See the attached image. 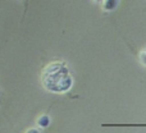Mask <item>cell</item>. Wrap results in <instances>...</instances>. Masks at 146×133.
I'll return each instance as SVG.
<instances>
[{
  "label": "cell",
  "mask_w": 146,
  "mask_h": 133,
  "mask_svg": "<svg viewBox=\"0 0 146 133\" xmlns=\"http://www.w3.org/2000/svg\"><path fill=\"white\" fill-rule=\"evenodd\" d=\"M41 82L48 91L58 93L67 92L73 85L68 68L62 62H54L49 64L42 70Z\"/></svg>",
  "instance_id": "obj_1"
},
{
  "label": "cell",
  "mask_w": 146,
  "mask_h": 133,
  "mask_svg": "<svg viewBox=\"0 0 146 133\" xmlns=\"http://www.w3.org/2000/svg\"><path fill=\"white\" fill-rule=\"evenodd\" d=\"M119 0H103V9L105 12H111L118 7Z\"/></svg>",
  "instance_id": "obj_2"
},
{
  "label": "cell",
  "mask_w": 146,
  "mask_h": 133,
  "mask_svg": "<svg viewBox=\"0 0 146 133\" xmlns=\"http://www.w3.org/2000/svg\"><path fill=\"white\" fill-rule=\"evenodd\" d=\"M50 124V118L48 115H41L40 118L37 119V126L40 128H46V127Z\"/></svg>",
  "instance_id": "obj_3"
},
{
  "label": "cell",
  "mask_w": 146,
  "mask_h": 133,
  "mask_svg": "<svg viewBox=\"0 0 146 133\" xmlns=\"http://www.w3.org/2000/svg\"><path fill=\"white\" fill-rule=\"evenodd\" d=\"M140 60H141V63L146 67V50L140 51Z\"/></svg>",
  "instance_id": "obj_4"
},
{
  "label": "cell",
  "mask_w": 146,
  "mask_h": 133,
  "mask_svg": "<svg viewBox=\"0 0 146 133\" xmlns=\"http://www.w3.org/2000/svg\"><path fill=\"white\" fill-rule=\"evenodd\" d=\"M27 132H28V133H31V132H32V133H35V132H38V131H36V129H28Z\"/></svg>",
  "instance_id": "obj_5"
},
{
  "label": "cell",
  "mask_w": 146,
  "mask_h": 133,
  "mask_svg": "<svg viewBox=\"0 0 146 133\" xmlns=\"http://www.w3.org/2000/svg\"><path fill=\"white\" fill-rule=\"evenodd\" d=\"M94 1H96V3H100V1H103V0H94Z\"/></svg>",
  "instance_id": "obj_6"
}]
</instances>
